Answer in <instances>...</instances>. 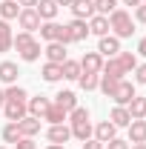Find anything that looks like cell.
<instances>
[{"label": "cell", "mask_w": 146, "mask_h": 149, "mask_svg": "<svg viewBox=\"0 0 146 149\" xmlns=\"http://www.w3.org/2000/svg\"><path fill=\"white\" fill-rule=\"evenodd\" d=\"M140 3H143V0H123V6H132V9H138Z\"/></svg>", "instance_id": "obj_43"}, {"label": "cell", "mask_w": 146, "mask_h": 149, "mask_svg": "<svg viewBox=\"0 0 146 149\" xmlns=\"http://www.w3.org/2000/svg\"><path fill=\"white\" fill-rule=\"evenodd\" d=\"M49 106H52V100H49L46 95H37V97H29V100H26L29 115H32V118H40V120H43V115H46Z\"/></svg>", "instance_id": "obj_11"}, {"label": "cell", "mask_w": 146, "mask_h": 149, "mask_svg": "<svg viewBox=\"0 0 146 149\" xmlns=\"http://www.w3.org/2000/svg\"><path fill=\"white\" fill-rule=\"evenodd\" d=\"M129 129V143H146V120H132Z\"/></svg>", "instance_id": "obj_22"}, {"label": "cell", "mask_w": 146, "mask_h": 149, "mask_svg": "<svg viewBox=\"0 0 146 149\" xmlns=\"http://www.w3.org/2000/svg\"><path fill=\"white\" fill-rule=\"evenodd\" d=\"M143 3H146V0H143Z\"/></svg>", "instance_id": "obj_50"}, {"label": "cell", "mask_w": 146, "mask_h": 149, "mask_svg": "<svg viewBox=\"0 0 146 149\" xmlns=\"http://www.w3.org/2000/svg\"><path fill=\"white\" fill-rule=\"evenodd\" d=\"M69 9H72V15L77 20H89L92 15H95V3H92V0H74Z\"/></svg>", "instance_id": "obj_15"}, {"label": "cell", "mask_w": 146, "mask_h": 149, "mask_svg": "<svg viewBox=\"0 0 146 149\" xmlns=\"http://www.w3.org/2000/svg\"><path fill=\"white\" fill-rule=\"evenodd\" d=\"M83 149H103V143L97 138H89V141H83Z\"/></svg>", "instance_id": "obj_40"}, {"label": "cell", "mask_w": 146, "mask_h": 149, "mask_svg": "<svg viewBox=\"0 0 146 149\" xmlns=\"http://www.w3.org/2000/svg\"><path fill=\"white\" fill-rule=\"evenodd\" d=\"M46 149H66V146H60V143H49Z\"/></svg>", "instance_id": "obj_47"}, {"label": "cell", "mask_w": 146, "mask_h": 149, "mask_svg": "<svg viewBox=\"0 0 146 149\" xmlns=\"http://www.w3.org/2000/svg\"><path fill=\"white\" fill-rule=\"evenodd\" d=\"M43 120H46L49 126H55V123H66V120H69V112L60 109L57 103H52V106L46 109V115H43Z\"/></svg>", "instance_id": "obj_21"}, {"label": "cell", "mask_w": 146, "mask_h": 149, "mask_svg": "<svg viewBox=\"0 0 146 149\" xmlns=\"http://www.w3.org/2000/svg\"><path fill=\"white\" fill-rule=\"evenodd\" d=\"M57 6L55 0H37V6H35V12L40 15V20H55L57 17Z\"/></svg>", "instance_id": "obj_20"}, {"label": "cell", "mask_w": 146, "mask_h": 149, "mask_svg": "<svg viewBox=\"0 0 146 149\" xmlns=\"http://www.w3.org/2000/svg\"><path fill=\"white\" fill-rule=\"evenodd\" d=\"M92 138H97L100 143H109L112 138H117V126H115L112 120H100V123L92 129Z\"/></svg>", "instance_id": "obj_12"}, {"label": "cell", "mask_w": 146, "mask_h": 149, "mask_svg": "<svg viewBox=\"0 0 146 149\" xmlns=\"http://www.w3.org/2000/svg\"><path fill=\"white\" fill-rule=\"evenodd\" d=\"M69 129H72V138L77 141H89L92 138V120H89V109L86 106H74L69 112Z\"/></svg>", "instance_id": "obj_2"}, {"label": "cell", "mask_w": 146, "mask_h": 149, "mask_svg": "<svg viewBox=\"0 0 146 149\" xmlns=\"http://www.w3.org/2000/svg\"><path fill=\"white\" fill-rule=\"evenodd\" d=\"M6 103V89H0V106Z\"/></svg>", "instance_id": "obj_45"}, {"label": "cell", "mask_w": 146, "mask_h": 149, "mask_svg": "<svg viewBox=\"0 0 146 149\" xmlns=\"http://www.w3.org/2000/svg\"><path fill=\"white\" fill-rule=\"evenodd\" d=\"M17 77H20L17 63H12V60H3V63H0V83L12 86V83H17Z\"/></svg>", "instance_id": "obj_14"}, {"label": "cell", "mask_w": 146, "mask_h": 149, "mask_svg": "<svg viewBox=\"0 0 146 149\" xmlns=\"http://www.w3.org/2000/svg\"><path fill=\"white\" fill-rule=\"evenodd\" d=\"M17 6H20V9H35L37 0H17Z\"/></svg>", "instance_id": "obj_41"}, {"label": "cell", "mask_w": 146, "mask_h": 149, "mask_svg": "<svg viewBox=\"0 0 146 149\" xmlns=\"http://www.w3.org/2000/svg\"><path fill=\"white\" fill-rule=\"evenodd\" d=\"M12 26H9V20H0V55L3 52H9L12 49Z\"/></svg>", "instance_id": "obj_28"}, {"label": "cell", "mask_w": 146, "mask_h": 149, "mask_svg": "<svg viewBox=\"0 0 146 149\" xmlns=\"http://www.w3.org/2000/svg\"><path fill=\"white\" fill-rule=\"evenodd\" d=\"M109 29H112V35L115 37H132L135 35V20H132V15H129L126 9H115L109 15Z\"/></svg>", "instance_id": "obj_3"}, {"label": "cell", "mask_w": 146, "mask_h": 149, "mask_svg": "<svg viewBox=\"0 0 146 149\" xmlns=\"http://www.w3.org/2000/svg\"><path fill=\"white\" fill-rule=\"evenodd\" d=\"M135 97V83L126 80V77H120L117 80V86H115V92H112V100H115V106H129V100Z\"/></svg>", "instance_id": "obj_6"}, {"label": "cell", "mask_w": 146, "mask_h": 149, "mask_svg": "<svg viewBox=\"0 0 146 149\" xmlns=\"http://www.w3.org/2000/svg\"><path fill=\"white\" fill-rule=\"evenodd\" d=\"M100 74H109V77H115V80L126 77V72H123V66H120V60H117V57L103 60V69H100Z\"/></svg>", "instance_id": "obj_23"}, {"label": "cell", "mask_w": 146, "mask_h": 149, "mask_svg": "<svg viewBox=\"0 0 146 149\" xmlns=\"http://www.w3.org/2000/svg\"><path fill=\"white\" fill-rule=\"evenodd\" d=\"M52 103H57L60 109H66V112H72L74 106H77V95L72 92V89H60V92L55 95V100Z\"/></svg>", "instance_id": "obj_19"}, {"label": "cell", "mask_w": 146, "mask_h": 149, "mask_svg": "<svg viewBox=\"0 0 146 149\" xmlns=\"http://www.w3.org/2000/svg\"><path fill=\"white\" fill-rule=\"evenodd\" d=\"M129 149H146V143H132Z\"/></svg>", "instance_id": "obj_46"}, {"label": "cell", "mask_w": 146, "mask_h": 149, "mask_svg": "<svg viewBox=\"0 0 146 149\" xmlns=\"http://www.w3.org/2000/svg\"><path fill=\"white\" fill-rule=\"evenodd\" d=\"M115 86H117V80H115V77H109V74H100V83H97V89L106 95V97H112Z\"/></svg>", "instance_id": "obj_35"}, {"label": "cell", "mask_w": 146, "mask_h": 149, "mask_svg": "<svg viewBox=\"0 0 146 149\" xmlns=\"http://www.w3.org/2000/svg\"><path fill=\"white\" fill-rule=\"evenodd\" d=\"M129 115H132V120H143L146 118V97H138V95H135V97H132V100H129Z\"/></svg>", "instance_id": "obj_24"}, {"label": "cell", "mask_w": 146, "mask_h": 149, "mask_svg": "<svg viewBox=\"0 0 146 149\" xmlns=\"http://www.w3.org/2000/svg\"><path fill=\"white\" fill-rule=\"evenodd\" d=\"M103 149H129V141H123V138H112L109 143H103Z\"/></svg>", "instance_id": "obj_37"}, {"label": "cell", "mask_w": 146, "mask_h": 149, "mask_svg": "<svg viewBox=\"0 0 146 149\" xmlns=\"http://www.w3.org/2000/svg\"><path fill=\"white\" fill-rule=\"evenodd\" d=\"M100 69H103V55H97V52H86V55L80 57V72L100 74Z\"/></svg>", "instance_id": "obj_10"}, {"label": "cell", "mask_w": 146, "mask_h": 149, "mask_svg": "<svg viewBox=\"0 0 146 149\" xmlns=\"http://www.w3.org/2000/svg\"><path fill=\"white\" fill-rule=\"evenodd\" d=\"M132 20H138V23H146V3H140L138 9H135V17Z\"/></svg>", "instance_id": "obj_39"}, {"label": "cell", "mask_w": 146, "mask_h": 149, "mask_svg": "<svg viewBox=\"0 0 146 149\" xmlns=\"http://www.w3.org/2000/svg\"><path fill=\"white\" fill-rule=\"evenodd\" d=\"M117 52H120V37L103 35L100 40H97V55H103V57H117Z\"/></svg>", "instance_id": "obj_9"}, {"label": "cell", "mask_w": 146, "mask_h": 149, "mask_svg": "<svg viewBox=\"0 0 146 149\" xmlns=\"http://www.w3.org/2000/svg\"><path fill=\"white\" fill-rule=\"evenodd\" d=\"M92 3H95V15H103V17H109L117 9V0H92Z\"/></svg>", "instance_id": "obj_32"}, {"label": "cell", "mask_w": 146, "mask_h": 149, "mask_svg": "<svg viewBox=\"0 0 146 149\" xmlns=\"http://www.w3.org/2000/svg\"><path fill=\"white\" fill-rule=\"evenodd\" d=\"M117 60H120V66H123V72L132 74L135 72V66H138V57L132 55V52H117Z\"/></svg>", "instance_id": "obj_34"}, {"label": "cell", "mask_w": 146, "mask_h": 149, "mask_svg": "<svg viewBox=\"0 0 146 149\" xmlns=\"http://www.w3.org/2000/svg\"><path fill=\"white\" fill-rule=\"evenodd\" d=\"M40 123H43L40 118H32V115H26L23 120H17V126H20V135H23V138H35L37 132H40Z\"/></svg>", "instance_id": "obj_18"}, {"label": "cell", "mask_w": 146, "mask_h": 149, "mask_svg": "<svg viewBox=\"0 0 146 149\" xmlns=\"http://www.w3.org/2000/svg\"><path fill=\"white\" fill-rule=\"evenodd\" d=\"M40 74H43V80L46 83H57L60 77H63V69H60V63H43V69H40Z\"/></svg>", "instance_id": "obj_25"}, {"label": "cell", "mask_w": 146, "mask_h": 149, "mask_svg": "<svg viewBox=\"0 0 146 149\" xmlns=\"http://www.w3.org/2000/svg\"><path fill=\"white\" fill-rule=\"evenodd\" d=\"M77 83H80V89H83V92H92V89H97V83H100V74H89V72H80Z\"/></svg>", "instance_id": "obj_31"}, {"label": "cell", "mask_w": 146, "mask_h": 149, "mask_svg": "<svg viewBox=\"0 0 146 149\" xmlns=\"http://www.w3.org/2000/svg\"><path fill=\"white\" fill-rule=\"evenodd\" d=\"M40 15H37L35 9H20V15H17V26L23 29V32H32L35 35L37 29H40Z\"/></svg>", "instance_id": "obj_7"}, {"label": "cell", "mask_w": 146, "mask_h": 149, "mask_svg": "<svg viewBox=\"0 0 146 149\" xmlns=\"http://www.w3.org/2000/svg\"><path fill=\"white\" fill-rule=\"evenodd\" d=\"M63 29H66V46H69V43H80V40L89 37V23H86V20L74 17V20H69Z\"/></svg>", "instance_id": "obj_5"}, {"label": "cell", "mask_w": 146, "mask_h": 149, "mask_svg": "<svg viewBox=\"0 0 146 149\" xmlns=\"http://www.w3.org/2000/svg\"><path fill=\"white\" fill-rule=\"evenodd\" d=\"M20 6L17 0H0V20H17Z\"/></svg>", "instance_id": "obj_26"}, {"label": "cell", "mask_w": 146, "mask_h": 149, "mask_svg": "<svg viewBox=\"0 0 146 149\" xmlns=\"http://www.w3.org/2000/svg\"><path fill=\"white\" fill-rule=\"evenodd\" d=\"M109 120L120 129V126H129V123H132V115H129L126 106H115V109H112V115H109Z\"/></svg>", "instance_id": "obj_27"}, {"label": "cell", "mask_w": 146, "mask_h": 149, "mask_svg": "<svg viewBox=\"0 0 146 149\" xmlns=\"http://www.w3.org/2000/svg\"><path fill=\"white\" fill-rule=\"evenodd\" d=\"M0 149H6V146H0Z\"/></svg>", "instance_id": "obj_48"}, {"label": "cell", "mask_w": 146, "mask_h": 149, "mask_svg": "<svg viewBox=\"0 0 146 149\" xmlns=\"http://www.w3.org/2000/svg\"><path fill=\"white\" fill-rule=\"evenodd\" d=\"M20 138H23V135H20V126L9 120V123L3 126V141H6V143H17Z\"/></svg>", "instance_id": "obj_33"}, {"label": "cell", "mask_w": 146, "mask_h": 149, "mask_svg": "<svg viewBox=\"0 0 146 149\" xmlns=\"http://www.w3.org/2000/svg\"><path fill=\"white\" fill-rule=\"evenodd\" d=\"M138 55L146 57V37H140V43H138Z\"/></svg>", "instance_id": "obj_42"}, {"label": "cell", "mask_w": 146, "mask_h": 149, "mask_svg": "<svg viewBox=\"0 0 146 149\" xmlns=\"http://www.w3.org/2000/svg\"><path fill=\"white\" fill-rule=\"evenodd\" d=\"M86 23H89V35H97V37L109 35V17H103V15H92Z\"/></svg>", "instance_id": "obj_16"}, {"label": "cell", "mask_w": 146, "mask_h": 149, "mask_svg": "<svg viewBox=\"0 0 146 149\" xmlns=\"http://www.w3.org/2000/svg\"><path fill=\"white\" fill-rule=\"evenodd\" d=\"M43 55H46V60L49 63H63L66 60V46L63 43H46V49H43Z\"/></svg>", "instance_id": "obj_17"}, {"label": "cell", "mask_w": 146, "mask_h": 149, "mask_svg": "<svg viewBox=\"0 0 146 149\" xmlns=\"http://www.w3.org/2000/svg\"><path fill=\"white\" fill-rule=\"evenodd\" d=\"M3 112H6V120H12V123H17V120H23L29 115L26 103H15V100H6L3 103Z\"/></svg>", "instance_id": "obj_13"}, {"label": "cell", "mask_w": 146, "mask_h": 149, "mask_svg": "<svg viewBox=\"0 0 146 149\" xmlns=\"http://www.w3.org/2000/svg\"><path fill=\"white\" fill-rule=\"evenodd\" d=\"M55 3H57V6H72L74 0H55Z\"/></svg>", "instance_id": "obj_44"}, {"label": "cell", "mask_w": 146, "mask_h": 149, "mask_svg": "<svg viewBox=\"0 0 146 149\" xmlns=\"http://www.w3.org/2000/svg\"><path fill=\"white\" fill-rule=\"evenodd\" d=\"M37 32H40V40H46V43H55L57 40V43L66 46V29L60 23H55V20H43Z\"/></svg>", "instance_id": "obj_4"}, {"label": "cell", "mask_w": 146, "mask_h": 149, "mask_svg": "<svg viewBox=\"0 0 146 149\" xmlns=\"http://www.w3.org/2000/svg\"><path fill=\"white\" fill-rule=\"evenodd\" d=\"M6 100H15V103H26V100H29V95H26V89H23V86L12 83V86H6Z\"/></svg>", "instance_id": "obj_30"}, {"label": "cell", "mask_w": 146, "mask_h": 149, "mask_svg": "<svg viewBox=\"0 0 146 149\" xmlns=\"http://www.w3.org/2000/svg\"><path fill=\"white\" fill-rule=\"evenodd\" d=\"M15 149H35V138H20L15 143Z\"/></svg>", "instance_id": "obj_38"}, {"label": "cell", "mask_w": 146, "mask_h": 149, "mask_svg": "<svg viewBox=\"0 0 146 149\" xmlns=\"http://www.w3.org/2000/svg\"><path fill=\"white\" fill-rule=\"evenodd\" d=\"M143 120H146V118H143Z\"/></svg>", "instance_id": "obj_49"}, {"label": "cell", "mask_w": 146, "mask_h": 149, "mask_svg": "<svg viewBox=\"0 0 146 149\" xmlns=\"http://www.w3.org/2000/svg\"><path fill=\"white\" fill-rule=\"evenodd\" d=\"M132 74H135V83H143V86H146V63H138Z\"/></svg>", "instance_id": "obj_36"}, {"label": "cell", "mask_w": 146, "mask_h": 149, "mask_svg": "<svg viewBox=\"0 0 146 149\" xmlns=\"http://www.w3.org/2000/svg\"><path fill=\"white\" fill-rule=\"evenodd\" d=\"M60 69H63V77H66V80H77V77H80V60H69V57H66V60L60 63Z\"/></svg>", "instance_id": "obj_29"}, {"label": "cell", "mask_w": 146, "mask_h": 149, "mask_svg": "<svg viewBox=\"0 0 146 149\" xmlns=\"http://www.w3.org/2000/svg\"><path fill=\"white\" fill-rule=\"evenodd\" d=\"M46 141H49V143H60V146H66V143L72 141V129H69L66 123H55V126L46 129Z\"/></svg>", "instance_id": "obj_8"}, {"label": "cell", "mask_w": 146, "mask_h": 149, "mask_svg": "<svg viewBox=\"0 0 146 149\" xmlns=\"http://www.w3.org/2000/svg\"><path fill=\"white\" fill-rule=\"evenodd\" d=\"M12 49H17V57L26 60V63H35V60H40V55H43L40 40H37L32 32H17V35L12 37Z\"/></svg>", "instance_id": "obj_1"}]
</instances>
